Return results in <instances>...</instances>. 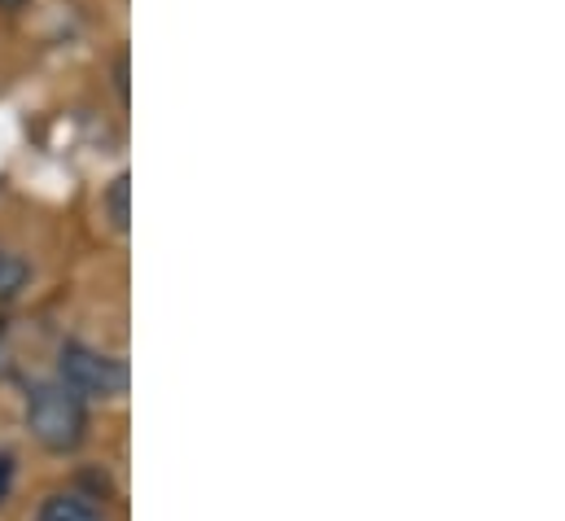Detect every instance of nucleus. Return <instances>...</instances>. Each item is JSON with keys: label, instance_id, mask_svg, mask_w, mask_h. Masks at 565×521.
Masks as SVG:
<instances>
[{"label": "nucleus", "instance_id": "obj_8", "mask_svg": "<svg viewBox=\"0 0 565 521\" xmlns=\"http://www.w3.org/2000/svg\"><path fill=\"white\" fill-rule=\"evenodd\" d=\"M26 0H0V9H22Z\"/></svg>", "mask_w": 565, "mask_h": 521}, {"label": "nucleus", "instance_id": "obj_7", "mask_svg": "<svg viewBox=\"0 0 565 521\" xmlns=\"http://www.w3.org/2000/svg\"><path fill=\"white\" fill-rule=\"evenodd\" d=\"M115 88L128 102V53H119V62H115Z\"/></svg>", "mask_w": 565, "mask_h": 521}, {"label": "nucleus", "instance_id": "obj_6", "mask_svg": "<svg viewBox=\"0 0 565 521\" xmlns=\"http://www.w3.org/2000/svg\"><path fill=\"white\" fill-rule=\"evenodd\" d=\"M9 487H13V456L4 451L0 456V500H9Z\"/></svg>", "mask_w": 565, "mask_h": 521}, {"label": "nucleus", "instance_id": "obj_1", "mask_svg": "<svg viewBox=\"0 0 565 521\" xmlns=\"http://www.w3.org/2000/svg\"><path fill=\"white\" fill-rule=\"evenodd\" d=\"M26 429L49 451H75L84 443V429H88L84 398L75 391H66L62 382L35 386L31 403H26Z\"/></svg>", "mask_w": 565, "mask_h": 521}, {"label": "nucleus", "instance_id": "obj_5", "mask_svg": "<svg viewBox=\"0 0 565 521\" xmlns=\"http://www.w3.org/2000/svg\"><path fill=\"white\" fill-rule=\"evenodd\" d=\"M26 276H31L26 259H18V255L0 251V298H13V294L26 285Z\"/></svg>", "mask_w": 565, "mask_h": 521}, {"label": "nucleus", "instance_id": "obj_2", "mask_svg": "<svg viewBox=\"0 0 565 521\" xmlns=\"http://www.w3.org/2000/svg\"><path fill=\"white\" fill-rule=\"evenodd\" d=\"M57 373H62V386H66V391H75L79 398H84V394L115 398V394H124V386H128V369H124V360L102 355V351L79 347V342L62 347Z\"/></svg>", "mask_w": 565, "mask_h": 521}, {"label": "nucleus", "instance_id": "obj_3", "mask_svg": "<svg viewBox=\"0 0 565 521\" xmlns=\"http://www.w3.org/2000/svg\"><path fill=\"white\" fill-rule=\"evenodd\" d=\"M102 206H106V220H110L115 233H128V228H132V176H128V171H119V176L110 180Z\"/></svg>", "mask_w": 565, "mask_h": 521}, {"label": "nucleus", "instance_id": "obj_4", "mask_svg": "<svg viewBox=\"0 0 565 521\" xmlns=\"http://www.w3.org/2000/svg\"><path fill=\"white\" fill-rule=\"evenodd\" d=\"M35 521H102V513L84 496H53V500H44Z\"/></svg>", "mask_w": 565, "mask_h": 521}]
</instances>
